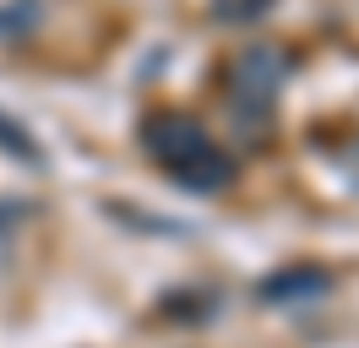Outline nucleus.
<instances>
[{
	"instance_id": "20e7f679",
	"label": "nucleus",
	"mask_w": 359,
	"mask_h": 348,
	"mask_svg": "<svg viewBox=\"0 0 359 348\" xmlns=\"http://www.w3.org/2000/svg\"><path fill=\"white\" fill-rule=\"evenodd\" d=\"M0 147H11L17 158H39V147H33V136H27V130L17 126V120H6V114H0Z\"/></svg>"
},
{
	"instance_id": "7ed1b4c3",
	"label": "nucleus",
	"mask_w": 359,
	"mask_h": 348,
	"mask_svg": "<svg viewBox=\"0 0 359 348\" xmlns=\"http://www.w3.org/2000/svg\"><path fill=\"white\" fill-rule=\"evenodd\" d=\"M327 288H332V278H327V272L294 267V272H283V278L262 283V300H272V304H294V300H311V294H327Z\"/></svg>"
},
{
	"instance_id": "f03ea898",
	"label": "nucleus",
	"mask_w": 359,
	"mask_h": 348,
	"mask_svg": "<svg viewBox=\"0 0 359 348\" xmlns=\"http://www.w3.org/2000/svg\"><path fill=\"white\" fill-rule=\"evenodd\" d=\"M289 82V55L278 44H250L229 60V104L240 114H267Z\"/></svg>"
},
{
	"instance_id": "39448f33",
	"label": "nucleus",
	"mask_w": 359,
	"mask_h": 348,
	"mask_svg": "<svg viewBox=\"0 0 359 348\" xmlns=\"http://www.w3.org/2000/svg\"><path fill=\"white\" fill-rule=\"evenodd\" d=\"M348 180H354V185H359V142H354V147H348Z\"/></svg>"
},
{
	"instance_id": "f257e3e1",
	"label": "nucleus",
	"mask_w": 359,
	"mask_h": 348,
	"mask_svg": "<svg viewBox=\"0 0 359 348\" xmlns=\"http://www.w3.org/2000/svg\"><path fill=\"white\" fill-rule=\"evenodd\" d=\"M142 147L185 191H224L234 180V163L212 142V130L202 120H191V114H180V109H153L142 120Z\"/></svg>"
}]
</instances>
